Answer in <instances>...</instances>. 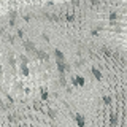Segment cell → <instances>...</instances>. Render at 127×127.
Masks as SVG:
<instances>
[{"label": "cell", "instance_id": "6da1fadb", "mask_svg": "<svg viewBox=\"0 0 127 127\" xmlns=\"http://www.w3.org/2000/svg\"><path fill=\"white\" fill-rule=\"evenodd\" d=\"M71 84H73L75 87H83V86L86 84V79L83 78V76H79V75H76V76L71 78Z\"/></svg>", "mask_w": 127, "mask_h": 127}, {"label": "cell", "instance_id": "7a4b0ae2", "mask_svg": "<svg viewBox=\"0 0 127 127\" xmlns=\"http://www.w3.org/2000/svg\"><path fill=\"white\" fill-rule=\"evenodd\" d=\"M33 54L37 56V57L40 59V61H48V59H49V56H48L45 51H41V49H37V48H35L33 49Z\"/></svg>", "mask_w": 127, "mask_h": 127}, {"label": "cell", "instance_id": "3957f363", "mask_svg": "<svg viewBox=\"0 0 127 127\" xmlns=\"http://www.w3.org/2000/svg\"><path fill=\"white\" fill-rule=\"evenodd\" d=\"M73 119H75V122H76V124H78L79 127H84V126H86V121H84V118H83L79 113H75V114H73Z\"/></svg>", "mask_w": 127, "mask_h": 127}, {"label": "cell", "instance_id": "277c9868", "mask_svg": "<svg viewBox=\"0 0 127 127\" xmlns=\"http://www.w3.org/2000/svg\"><path fill=\"white\" fill-rule=\"evenodd\" d=\"M56 67H57L59 75H64V73H65V61H56Z\"/></svg>", "mask_w": 127, "mask_h": 127}, {"label": "cell", "instance_id": "5b68a950", "mask_svg": "<svg viewBox=\"0 0 127 127\" xmlns=\"http://www.w3.org/2000/svg\"><path fill=\"white\" fill-rule=\"evenodd\" d=\"M91 73H92V76L97 79V81H102V78H103V75H102V71L98 70V68H95V67H92L91 68Z\"/></svg>", "mask_w": 127, "mask_h": 127}, {"label": "cell", "instance_id": "8992f818", "mask_svg": "<svg viewBox=\"0 0 127 127\" xmlns=\"http://www.w3.org/2000/svg\"><path fill=\"white\" fill-rule=\"evenodd\" d=\"M54 57H56V61H65V56H64V51L62 49H54Z\"/></svg>", "mask_w": 127, "mask_h": 127}, {"label": "cell", "instance_id": "52a82bcc", "mask_svg": "<svg viewBox=\"0 0 127 127\" xmlns=\"http://www.w3.org/2000/svg\"><path fill=\"white\" fill-rule=\"evenodd\" d=\"M22 45H24V48H26V51H29V53H33V49H35V45H33L32 41H29V40L26 41V40H24V43H22Z\"/></svg>", "mask_w": 127, "mask_h": 127}, {"label": "cell", "instance_id": "ba28073f", "mask_svg": "<svg viewBox=\"0 0 127 127\" xmlns=\"http://www.w3.org/2000/svg\"><path fill=\"white\" fill-rule=\"evenodd\" d=\"M21 73H22V76H29L30 75V70H29V65L27 64H21Z\"/></svg>", "mask_w": 127, "mask_h": 127}, {"label": "cell", "instance_id": "9c48e42d", "mask_svg": "<svg viewBox=\"0 0 127 127\" xmlns=\"http://www.w3.org/2000/svg\"><path fill=\"white\" fill-rule=\"evenodd\" d=\"M10 27H14L16 26V11H11L10 13Z\"/></svg>", "mask_w": 127, "mask_h": 127}, {"label": "cell", "instance_id": "30bf717a", "mask_svg": "<svg viewBox=\"0 0 127 127\" xmlns=\"http://www.w3.org/2000/svg\"><path fill=\"white\" fill-rule=\"evenodd\" d=\"M110 21H118V13L116 11H111L110 13Z\"/></svg>", "mask_w": 127, "mask_h": 127}, {"label": "cell", "instance_id": "8fae6325", "mask_svg": "<svg viewBox=\"0 0 127 127\" xmlns=\"http://www.w3.org/2000/svg\"><path fill=\"white\" fill-rule=\"evenodd\" d=\"M59 83H61V84H62L64 87H65V86H67V79H65V78H64V75H59Z\"/></svg>", "mask_w": 127, "mask_h": 127}, {"label": "cell", "instance_id": "7c38bea8", "mask_svg": "<svg viewBox=\"0 0 127 127\" xmlns=\"http://www.w3.org/2000/svg\"><path fill=\"white\" fill-rule=\"evenodd\" d=\"M41 98H43V100H48V92H46V87H41Z\"/></svg>", "mask_w": 127, "mask_h": 127}, {"label": "cell", "instance_id": "4fadbf2b", "mask_svg": "<svg viewBox=\"0 0 127 127\" xmlns=\"http://www.w3.org/2000/svg\"><path fill=\"white\" fill-rule=\"evenodd\" d=\"M8 64H10L11 67H14V64H16V59L13 57V56H8Z\"/></svg>", "mask_w": 127, "mask_h": 127}, {"label": "cell", "instance_id": "5bb4252c", "mask_svg": "<svg viewBox=\"0 0 127 127\" xmlns=\"http://www.w3.org/2000/svg\"><path fill=\"white\" fill-rule=\"evenodd\" d=\"M102 100H103V103H105V105H110V103H111V97H110V95H105Z\"/></svg>", "mask_w": 127, "mask_h": 127}, {"label": "cell", "instance_id": "9a60e30c", "mask_svg": "<svg viewBox=\"0 0 127 127\" xmlns=\"http://www.w3.org/2000/svg\"><path fill=\"white\" fill-rule=\"evenodd\" d=\"M46 114H48V116H49V118H53V119L56 118V111H54V110H51V108L46 111Z\"/></svg>", "mask_w": 127, "mask_h": 127}, {"label": "cell", "instance_id": "2e32d148", "mask_svg": "<svg viewBox=\"0 0 127 127\" xmlns=\"http://www.w3.org/2000/svg\"><path fill=\"white\" fill-rule=\"evenodd\" d=\"M19 61H21V62H24V64H29V59H27L24 54H21V56H19Z\"/></svg>", "mask_w": 127, "mask_h": 127}, {"label": "cell", "instance_id": "e0dca14e", "mask_svg": "<svg viewBox=\"0 0 127 127\" xmlns=\"http://www.w3.org/2000/svg\"><path fill=\"white\" fill-rule=\"evenodd\" d=\"M41 38L45 40V41H49V40H51V38H49V35H48V33H41Z\"/></svg>", "mask_w": 127, "mask_h": 127}, {"label": "cell", "instance_id": "ac0fdd59", "mask_svg": "<svg viewBox=\"0 0 127 127\" xmlns=\"http://www.w3.org/2000/svg\"><path fill=\"white\" fill-rule=\"evenodd\" d=\"M67 21H68V22H73V21H75V16H73V14L67 16Z\"/></svg>", "mask_w": 127, "mask_h": 127}, {"label": "cell", "instance_id": "d6986e66", "mask_svg": "<svg viewBox=\"0 0 127 127\" xmlns=\"http://www.w3.org/2000/svg\"><path fill=\"white\" fill-rule=\"evenodd\" d=\"M91 35H92V37H97V35H98V30H97V29L91 30Z\"/></svg>", "mask_w": 127, "mask_h": 127}, {"label": "cell", "instance_id": "ffe728a7", "mask_svg": "<svg viewBox=\"0 0 127 127\" xmlns=\"http://www.w3.org/2000/svg\"><path fill=\"white\" fill-rule=\"evenodd\" d=\"M33 108H35V110H37V111H41V108H40V103H37V102H35V103H33Z\"/></svg>", "mask_w": 127, "mask_h": 127}, {"label": "cell", "instance_id": "44dd1931", "mask_svg": "<svg viewBox=\"0 0 127 127\" xmlns=\"http://www.w3.org/2000/svg\"><path fill=\"white\" fill-rule=\"evenodd\" d=\"M18 37H19V38H24V30H21V29L18 30Z\"/></svg>", "mask_w": 127, "mask_h": 127}, {"label": "cell", "instance_id": "7402d4cb", "mask_svg": "<svg viewBox=\"0 0 127 127\" xmlns=\"http://www.w3.org/2000/svg\"><path fill=\"white\" fill-rule=\"evenodd\" d=\"M2 71H3V70H2V65H0V75H2Z\"/></svg>", "mask_w": 127, "mask_h": 127}, {"label": "cell", "instance_id": "603a6c76", "mask_svg": "<svg viewBox=\"0 0 127 127\" xmlns=\"http://www.w3.org/2000/svg\"><path fill=\"white\" fill-rule=\"evenodd\" d=\"M0 94H2V89H0Z\"/></svg>", "mask_w": 127, "mask_h": 127}]
</instances>
